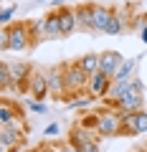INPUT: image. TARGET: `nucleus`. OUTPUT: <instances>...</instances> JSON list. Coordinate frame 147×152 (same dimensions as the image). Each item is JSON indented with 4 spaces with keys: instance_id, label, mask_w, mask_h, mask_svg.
<instances>
[{
    "instance_id": "1",
    "label": "nucleus",
    "mask_w": 147,
    "mask_h": 152,
    "mask_svg": "<svg viewBox=\"0 0 147 152\" xmlns=\"http://www.w3.org/2000/svg\"><path fill=\"white\" fill-rule=\"evenodd\" d=\"M61 69H64V84H66V91H64V99H66V102L74 99L76 94L86 91V84H89V76H91V74H86V71L81 69L79 61L64 64Z\"/></svg>"
},
{
    "instance_id": "2",
    "label": "nucleus",
    "mask_w": 147,
    "mask_h": 152,
    "mask_svg": "<svg viewBox=\"0 0 147 152\" xmlns=\"http://www.w3.org/2000/svg\"><path fill=\"white\" fill-rule=\"evenodd\" d=\"M97 132L99 137H117L122 134V112L119 109H104L97 114Z\"/></svg>"
},
{
    "instance_id": "3",
    "label": "nucleus",
    "mask_w": 147,
    "mask_h": 152,
    "mask_svg": "<svg viewBox=\"0 0 147 152\" xmlns=\"http://www.w3.org/2000/svg\"><path fill=\"white\" fill-rule=\"evenodd\" d=\"M23 137H26V124H23V119H13L10 124H3L0 127V150L8 152V150H13V147H18L23 142Z\"/></svg>"
},
{
    "instance_id": "4",
    "label": "nucleus",
    "mask_w": 147,
    "mask_h": 152,
    "mask_svg": "<svg viewBox=\"0 0 147 152\" xmlns=\"http://www.w3.org/2000/svg\"><path fill=\"white\" fill-rule=\"evenodd\" d=\"M5 28H8V51L23 53L33 46V38L28 33L26 23H13V26H5Z\"/></svg>"
},
{
    "instance_id": "5",
    "label": "nucleus",
    "mask_w": 147,
    "mask_h": 152,
    "mask_svg": "<svg viewBox=\"0 0 147 152\" xmlns=\"http://www.w3.org/2000/svg\"><path fill=\"white\" fill-rule=\"evenodd\" d=\"M109 89H112V76L104 74V71H97V74L89 76V84H86V94L102 99V96H109Z\"/></svg>"
},
{
    "instance_id": "6",
    "label": "nucleus",
    "mask_w": 147,
    "mask_h": 152,
    "mask_svg": "<svg viewBox=\"0 0 147 152\" xmlns=\"http://www.w3.org/2000/svg\"><path fill=\"white\" fill-rule=\"evenodd\" d=\"M43 74H46V84H48V94H51L53 99L64 96V91H66V84H64V69H61V66H51V69H46Z\"/></svg>"
},
{
    "instance_id": "7",
    "label": "nucleus",
    "mask_w": 147,
    "mask_h": 152,
    "mask_svg": "<svg viewBox=\"0 0 147 152\" xmlns=\"http://www.w3.org/2000/svg\"><path fill=\"white\" fill-rule=\"evenodd\" d=\"M28 96L38 99V102H43L46 96H51L43 71H33V74H31V79H28Z\"/></svg>"
},
{
    "instance_id": "8",
    "label": "nucleus",
    "mask_w": 147,
    "mask_h": 152,
    "mask_svg": "<svg viewBox=\"0 0 147 152\" xmlns=\"http://www.w3.org/2000/svg\"><path fill=\"white\" fill-rule=\"evenodd\" d=\"M122 64H124V56L119 51H102L99 53V71H104L109 76H114Z\"/></svg>"
},
{
    "instance_id": "9",
    "label": "nucleus",
    "mask_w": 147,
    "mask_h": 152,
    "mask_svg": "<svg viewBox=\"0 0 147 152\" xmlns=\"http://www.w3.org/2000/svg\"><path fill=\"white\" fill-rule=\"evenodd\" d=\"M74 10H76L79 31H89V33H94V5H91V3H81V5H76Z\"/></svg>"
},
{
    "instance_id": "10",
    "label": "nucleus",
    "mask_w": 147,
    "mask_h": 152,
    "mask_svg": "<svg viewBox=\"0 0 147 152\" xmlns=\"http://www.w3.org/2000/svg\"><path fill=\"white\" fill-rule=\"evenodd\" d=\"M23 114H26V112H23V107L8 102V99H3V102H0V127H3V124H10L13 119H26Z\"/></svg>"
},
{
    "instance_id": "11",
    "label": "nucleus",
    "mask_w": 147,
    "mask_h": 152,
    "mask_svg": "<svg viewBox=\"0 0 147 152\" xmlns=\"http://www.w3.org/2000/svg\"><path fill=\"white\" fill-rule=\"evenodd\" d=\"M94 140H102V137H99L97 132H86L84 127H74V129H71V134H69V145L79 147V150H84L86 145H91Z\"/></svg>"
},
{
    "instance_id": "12",
    "label": "nucleus",
    "mask_w": 147,
    "mask_h": 152,
    "mask_svg": "<svg viewBox=\"0 0 147 152\" xmlns=\"http://www.w3.org/2000/svg\"><path fill=\"white\" fill-rule=\"evenodd\" d=\"M142 61V56H135V58H124V64L117 69V74L112 76V81H129V79H135V69H137V64Z\"/></svg>"
},
{
    "instance_id": "13",
    "label": "nucleus",
    "mask_w": 147,
    "mask_h": 152,
    "mask_svg": "<svg viewBox=\"0 0 147 152\" xmlns=\"http://www.w3.org/2000/svg\"><path fill=\"white\" fill-rule=\"evenodd\" d=\"M112 15H114L112 8H107V5H94V33H104V31H107Z\"/></svg>"
},
{
    "instance_id": "14",
    "label": "nucleus",
    "mask_w": 147,
    "mask_h": 152,
    "mask_svg": "<svg viewBox=\"0 0 147 152\" xmlns=\"http://www.w3.org/2000/svg\"><path fill=\"white\" fill-rule=\"evenodd\" d=\"M59 20H61V31H64V36H71V33L79 28L76 10H74V8H61V10H59Z\"/></svg>"
},
{
    "instance_id": "15",
    "label": "nucleus",
    "mask_w": 147,
    "mask_h": 152,
    "mask_svg": "<svg viewBox=\"0 0 147 152\" xmlns=\"http://www.w3.org/2000/svg\"><path fill=\"white\" fill-rule=\"evenodd\" d=\"M43 38H64L61 20H59V10H53V13L46 15V36H43Z\"/></svg>"
},
{
    "instance_id": "16",
    "label": "nucleus",
    "mask_w": 147,
    "mask_h": 152,
    "mask_svg": "<svg viewBox=\"0 0 147 152\" xmlns=\"http://www.w3.org/2000/svg\"><path fill=\"white\" fill-rule=\"evenodd\" d=\"M127 28V23H124V15H122V13H117L114 10V15H112V20H109V26H107V36H119L122 31H124Z\"/></svg>"
},
{
    "instance_id": "17",
    "label": "nucleus",
    "mask_w": 147,
    "mask_h": 152,
    "mask_svg": "<svg viewBox=\"0 0 147 152\" xmlns=\"http://www.w3.org/2000/svg\"><path fill=\"white\" fill-rule=\"evenodd\" d=\"M94 102H97V96H91V94H76L74 99L66 102V107H71V109H86V107H91Z\"/></svg>"
},
{
    "instance_id": "18",
    "label": "nucleus",
    "mask_w": 147,
    "mask_h": 152,
    "mask_svg": "<svg viewBox=\"0 0 147 152\" xmlns=\"http://www.w3.org/2000/svg\"><path fill=\"white\" fill-rule=\"evenodd\" d=\"M26 28H28V33H31V38L36 41V38L46 36V18H38V20H26Z\"/></svg>"
},
{
    "instance_id": "19",
    "label": "nucleus",
    "mask_w": 147,
    "mask_h": 152,
    "mask_svg": "<svg viewBox=\"0 0 147 152\" xmlns=\"http://www.w3.org/2000/svg\"><path fill=\"white\" fill-rule=\"evenodd\" d=\"M79 64H81V69L86 71V74H97V71H99V53H86V56H81Z\"/></svg>"
},
{
    "instance_id": "20",
    "label": "nucleus",
    "mask_w": 147,
    "mask_h": 152,
    "mask_svg": "<svg viewBox=\"0 0 147 152\" xmlns=\"http://www.w3.org/2000/svg\"><path fill=\"white\" fill-rule=\"evenodd\" d=\"M122 134L137 137V132H135V112H122Z\"/></svg>"
},
{
    "instance_id": "21",
    "label": "nucleus",
    "mask_w": 147,
    "mask_h": 152,
    "mask_svg": "<svg viewBox=\"0 0 147 152\" xmlns=\"http://www.w3.org/2000/svg\"><path fill=\"white\" fill-rule=\"evenodd\" d=\"M23 104H26V109L33 112V114H46V104L38 102V99H33V96H28V94H26V102Z\"/></svg>"
},
{
    "instance_id": "22",
    "label": "nucleus",
    "mask_w": 147,
    "mask_h": 152,
    "mask_svg": "<svg viewBox=\"0 0 147 152\" xmlns=\"http://www.w3.org/2000/svg\"><path fill=\"white\" fill-rule=\"evenodd\" d=\"M135 132H137V134H145V132H147V112H145V109L135 112Z\"/></svg>"
},
{
    "instance_id": "23",
    "label": "nucleus",
    "mask_w": 147,
    "mask_h": 152,
    "mask_svg": "<svg viewBox=\"0 0 147 152\" xmlns=\"http://www.w3.org/2000/svg\"><path fill=\"white\" fill-rule=\"evenodd\" d=\"M15 10H18V5H5L3 8V13H0V20H3V26H10V20H13V15H15Z\"/></svg>"
},
{
    "instance_id": "24",
    "label": "nucleus",
    "mask_w": 147,
    "mask_h": 152,
    "mask_svg": "<svg viewBox=\"0 0 147 152\" xmlns=\"http://www.w3.org/2000/svg\"><path fill=\"white\" fill-rule=\"evenodd\" d=\"M53 147H56V152H81L79 147L69 145V142H64V145H53Z\"/></svg>"
},
{
    "instance_id": "25",
    "label": "nucleus",
    "mask_w": 147,
    "mask_h": 152,
    "mask_svg": "<svg viewBox=\"0 0 147 152\" xmlns=\"http://www.w3.org/2000/svg\"><path fill=\"white\" fill-rule=\"evenodd\" d=\"M59 129H61V127H59V122H51V124L43 129V134H46V137H53V134H59Z\"/></svg>"
},
{
    "instance_id": "26",
    "label": "nucleus",
    "mask_w": 147,
    "mask_h": 152,
    "mask_svg": "<svg viewBox=\"0 0 147 152\" xmlns=\"http://www.w3.org/2000/svg\"><path fill=\"white\" fill-rule=\"evenodd\" d=\"M0 51L3 53L8 51V28H3V33H0Z\"/></svg>"
},
{
    "instance_id": "27",
    "label": "nucleus",
    "mask_w": 147,
    "mask_h": 152,
    "mask_svg": "<svg viewBox=\"0 0 147 152\" xmlns=\"http://www.w3.org/2000/svg\"><path fill=\"white\" fill-rule=\"evenodd\" d=\"M140 38H142V43H147V18L140 23Z\"/></svg>"
},
{
    "instance_id": "28",
    "label": "nucleus",
    "mask_w": 147,
    "mask_h": 152,
    "mask_svg": "<svg viewBox=\"0 0 147 152\" xmlns=\"http://www.w3.org/2000/svg\"><path fill=\"white\" fill-rule=\"evenodd\" d=\"M97 142H99V140H94L91 145H86V147H84L81 152H99V145H97Z\"/></svg>"
},
{
    "instance_id": "29",
    "label": "nucleus",
    "mask_w": 147,
    "mask_h": 152,
    "mask_svg": "<svg viewBox=\"0 0 147 152\" xmlns=\"http://www.w3.org/2000/svg\"><path fill=\"white\" fill-rule=\"evenodd\" d=\"M51 5H53L56 10H61V8H66V5H64V0H51Z\"/></svg>"
},
{
    "instance_id": "30",
    "label": "nucleus",
    "mask_w": 147,
    "mask_h": 152,
    "mask_svg": "<svg viewBox=\"0 0 147 152\" xmlns=\"http://www.w3.org/2000/svg\"><path fill=\"white\" fill-rule=\"evenodd\" d=\"M8 152H23V150H20V145H18V147H13V150H8Z\"/></svg>"
},
{
    "instance_id": "31",
    "label": "nucleus",
    "mask_w": 147,
    "mask_h": 152,
    "mask_svg": "<svg viewBox=\"0 0 147 152\" xmlns=\"http://www.w3.org/2000/svg\"><path fill=\"white\" fill-rule=\"evenodd\" d=\"M33 3H51V0H33Z\"/></svg>"
},
{
    "instance_id": "32",
    "label": "nucleus",
    "mask_w": 147,
    "mask_h": 152,
    "mask_svg": "<svg viewBox=\"0 0 147 152\" xmlns=\"http://www.w3.org/2000/svg\"><path fill=\"white\" fill-rule=\"evenodd\" d=\"M132 152H147V150H145V147H142V150H132Z\"/></svg>"
},
{
    "instance_id": "33",
    "label": "nucleus",
    "mask_w": 147,
    "mask_h": 152,
    "mask_svg": "<svg viewBox=\"0 0 147 152\" xmlns=\"http://www.w3.org/2000/svg\"><path fill=\"white\" fill-rule=\"evenodd\" d=\"M145 150H147V147H145Z\"/></svg>"
}]
</instances>
